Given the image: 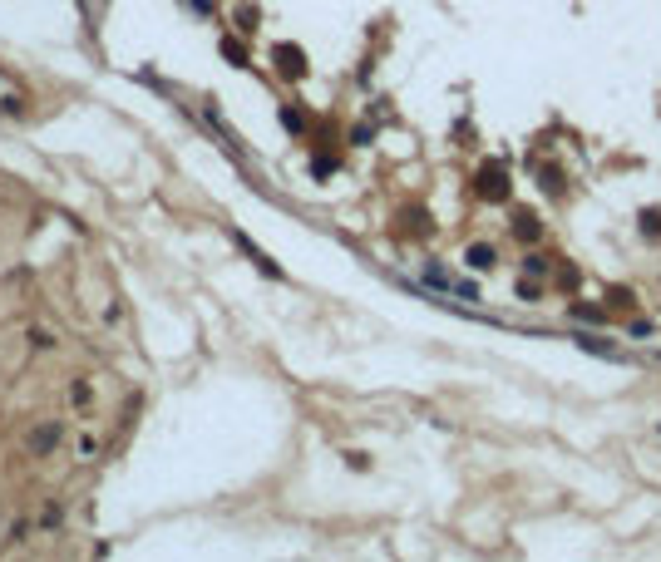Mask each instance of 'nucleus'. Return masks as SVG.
<instances>
[{
	"label": "nucleus",
	"instance_id": "obj_1",
	"mask_svg": "<svg viewBox=\"0 0 661 562\" xmlns=\"http://www.w3.org/2000/svg\"><path fill=\"white\" fill-rule=\"evenodd\" d=\"M60 439H65V425H60V420H45V425H35V429L25 434V449L35 454V459H45V454L60 449Z\"/></svg>",
	"mask_w": 661,
	"mask_h": 562
},
{
	"label": "nucleus",
	"instance_id": "obj_2",
	"mask_svg": "<svg viewBox=\"0 0 661 562\" xmlns=\"http://www.w3.org/2000/svg\"><path fill=\"white\" fill-rule=\"evenodd\" d=\"M479 193H484L489 203H504V198H509V173H504L499 163H489V168L479 173Z\"/></svg>",
	"mask_w": 661,
	"mask_h": 562
},
{
	"label": "nucleus",
	"instance_id": "obj_3",
	"mask_svg": "<svg viewBox=\"0 0 661 562\" xmlns=\"http://www.w3.org/2000/svg\"><path fill=\"white\" fill-rule=\"evenodd\" d=\"M277 69H282L287 79H301V74H306V55H301L296 45H277Z\"/></svg>",
	"mask_w": 661,
	"mask_h": 562
},
{
	"label": "nucleus",
	"instance_id": "obj_4",
	"mask_svg": "<svg viewBox=\"0 0 661 562\" xmlns=\"http://www.w3.org/2000/svg\"><path fill=\"white\" fill-rule=\"evenodd\" d=\"M232 242H237V247H242V257H247V262H252V266H262V271H267V276H282V266H277V262H272V257H267V252H262V247H252V242H247V237H242V232H232Z\"/></svg>",
	"mask_w": 661,
	"mask_h": 562
},
{
	"label": "nucleus",
	"instance_id": "obj_5",
	"mask_svg": "<svg viewBox=\"0 0 661 562\" xmlns=\"http://www.w3.org/2000/svg\"><path fill=\"white\" fill-rule=\"evenodd\" d=\"M464 262H469L474 271H494V262H499V257H494V247H489V242H474Z\"/></svg>",
	"mask_w": 661,
	"mask_h": 562
},
{
	"label": "nucleus",
	"instance_id": "obj_6",
	"mask_svg": "<svg viewBox=\"0 0 661 562\" xmlns=\"http://www.w3.org/2000/svg\"><path fill=\"white\" fill-rule=\"evenodd\" d=\"M577 345H582L587 355H602V360H627L617 345H607V340H597V336H577Z\"/></svg>",
	"mask_w": 661,
	"mask_h": 562
},
{
	"label": "nucleus",
	"instance_id": "obj_7",
	"mask_svg": "<svg viewBox=\"0 0 661 562\" xmlns=\"http://www.w3.org/2000/svg\"><path fill=\"white\" fill-rule=\"evenodd\" d=\"M513 232H518V242H533V237H543V223L533 213H518L513 218Z\"/></svg>",
	"mask_w": 661,
	"mask_h": 562
},
{
	"label": "nucleus",
	"instance_id": "obj_8",
	"mask_svg": "<svg viewBox=\"0 0 661 562\" xmlns=\"http://www.w3.org/2000/svg\"><path fill=\"white\" fill-rule=\"evenodd\" d=\"M40 528H45V533L65 528V503H45V513H40Z\"/></svg>",
	"mask_w": 661,
	"mask_h": 562
},
{
	"label": "nucleus",
	"instance_id": "obj_9",
	"mask_svg": "<svg viewBox=\"0 0 661 562\" xmlns=\"http://www.w3.org/2000/svg\"><path fill=\"white\" fill-rule=\"evenodd\" d=\"M572 321H587V326H602V321H607V311H597V306H577V301H572Z\"/></svg>",
	"mask_w": 661,
	"mask_h": 562
},
{
	"label": "nucleus",
	"instance_id": "obj_10",
	"mask_svg": "<svg viewBox=\"0 0 661 562\" xmlns=\"http://www.w3.org/2000/svg\"><path fill=\"white\" fill-rule=\"evenodd\" d=\"M89 400H94V390H89V380H74V385H70V405H74V410H84Z\"/></svg>",
	"mask_w": 661,
	"mask_h": 562
},
{
	"label": "nucleus",
	"instance_id": "obj_11",
	"mask_svg": "<svg viewBox=\"0 0 661 562\" xmlns=\"http://www.w3.org/2000/svg\"><path fill=\"white\" fill-rule=\"evenodd\" d=\"M99 449H104V444H99L94 434H84V439H79V459H84V463H94V459H99Z\"/></svg>",
	"mask_w": 661,
	"mask_h": 562
},
{
	"label": "nucleus",
	"instance_id": "obj_12",
	"mask_svg": "<svg viewBox=\"0 0 661 562\" xmlns=\"http://www.w3.org/2000/svg\"><path fill=\"white\" fill-rule=\"evenodd\" d=\"M642 232H647V237H661V213H657V208L642 213Z\"/></svg>",
	"mask_w": 661,
	"mask_h": 562
},
{
	"label": "nucleus",
	"instance_id": "obj_13",
	"mask_svg": "<svg viewBox=\"0 0 661 562\" xmlns=\"http://www.w3.org/2000/svg\"><path fill=\"white\" fill-rule=\"evenodd\" d=\"M607 306H612V311H617V306H632V291H627V286H612V291H607Z\"/></svg>",
	"mask_w": 661,
	"mask_h": 562
},
{
	"label": "nucleus",
	"instance_id": "obj_14",
	"mask_svg": "<svg viewBox=\"0 0 661 562\" xmlns=\"http://www.w3.org/2000/svg\"><path fill=\"white\" fill-rule=\"evenodd\" d=\"M222 55H227L232 64H247V55H242V45H237V40H222Z\"/></svg>",
	"mask_w": 661,
	"mask_h": 562
},
{
	"label": "nucleus",
	"instance_id": "obj_15",
	"mask_svg": "<svg viewBox=\"0 0 661 562\" xmlns=\"http://www.w3.org/2000/svg\"><path fill=\"white\" fill-rule=\"evenodd\" d=\"M282 123H287L291 133H301V128H306V123H301V113H296V109H282Z\"/></svg>",
	"mask_w": 661,
	"mask_h": 562
},
{
	"label": "nucleus",
	"instance_id": "obj_16",
	"mask_svg": "<svg viewBox=\"0 0 661 562\" xmlns=\"http://www.w3.org/2000/svg\"><path fill=\"white\" fill-rule=\"evenodd\" d=\"M523 271H538V276H543V271H548V262H543V257H523Z\"/></svg>",
	"mask_w": 661,
	"mask_h": 562
}]
</instances>
